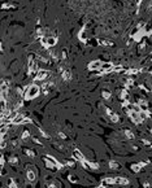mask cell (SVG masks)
Here are the masks:
<instances>
[{
    "instance_id": "obj_1",
    "label": "cell",
    "mask_w": 152,
    "mask_h": 188,
    "mask_svg": "<svg viewBox=\"0 0 152 188\" xmlns=\"http://www.w3.org/2000/svg\"><path fill=\"white\" fill-rule=\"evenodd\" d=\"M39 93H40V87L33 83V84L26 87V91L24 93V97H25V100H33V99H35L39 95Z\"/></svg>"
},
{
    "instance_id": "obj_2",
    "label": "cell",
    "mask_w": 152,
    "mask_h": 188,
    "mask_svg": "<svg viewBox=\"0 0 152 188\" xmlns=\"http://www.w3.org/2000/svg\"><path fill=\"white\" fill-rule=\"evenodd\" d=\"M40 43H42V46H43L44 48H48V47H53V46L57 43V39L53 38V36H48V38L43 36V38L40 39Z\"/></svg>"
},
{
    "instance_id": "obj_3",
    "label": "cell",
    "mask_w": 152,
    "mask_h": 188,
    "mask_svg": "<svg viewBox=\"0 0 152 188\" xmlns=\"http://www.w3.org/2000/svg\"><path fill=\"white\" fill-rule=\"evenodd\" d=\"M103 65H104V62L102 61V60H94V61H91L90 64H89V70H92V71H96V70H102L103 69Z\"/></svg>"
},
{
    "instance_id": "obj_4",
    "label": "cell",
    "mask_w": 152,
    "mask_h": 188,
    "mask_svg": "<svg viewBox=\"0 0 152 188\" xmlns=\"http://www.w3.org/2000/svg\"><path fill=\"white\" fill-rule=\"evenodd\" d=\"M51 75V71L49 70H47V69H39L38 70V73L35 74V80H44L46 78H48Z\"/></svg>"
},
{
    "instance_id": "obj_5",
    "label": "cell",
    "mask_w": 152,
    "mask_h": 188,
    "mask_svg": "<svg viewBox=\"0 0 152 188\" xmlns=\"http://www.w3.org/2000/svg\"><path fill=\"white\" fill-rule=\"evenodd\" d=\"M39 67H38V64L34 58V56H30L29 57V74H33V73H38Z\"/></svg>"
},
{
    "instance_id": "obj_6",
    "label": "cell",
    "mask_w": 152,
    "mask_h": 188,
    "mask_svg": "<svg viewBox=\"0 0 152 188\" xmlns=\"http://www.w3.org/2000/svg\"><path fill=\"white\" fill-rule=\"evenodd\" d=\"M73 158H74V160H77V161H79L82 165H85V162L87 161V160L85 158L83 153H82L79 149H74V151H73Z\"/></svg>"
},
{
    "instance_id": "obj_7",
    "label": "cell",
    "mask_w": 152,
    "mask_h": 188,
    "mask_svg": "<svg viewBox=\"0 0 152 188\" xmlns=\"http://www.w3.org/2000/svg\"><path fill=\"white\" fill-rule=\"evenodd\" d=\"M26 178H27V180H29L30 183L35 182V179H37V174H35V171H34L33 167H29V169L26 170Z\"/></svg>"
},
{
    "instance_id": "obj_8",
    "label": "cell",
    "mask_w": 152,
    "mask_h": 188,
    "mask_svg": "<svg viewBox=\"0 0 152 188\" xmlns=\"http://www.w3.org/2000/svg\"><path fill=\"white\" fill-rule=\"evenodd\" d=\"M147 165V162H138V163H133L131 165V170L134 171V172H139L140 170H142V167H144Z\"/></svg>"
},
{
    "instance_id": "obj_9",
    "label": "cell",
    "mask_w": 152,
    "mask_h": 188,
    "mask_svg": "<svg viewBox=\"0 0 152 188\" xmlns=\"http://www.w3.org/2000/svg\"><path fill=\"white\" fill-rule=\"evenodd\" d=\"M114 180H116V184H121V185H127L130 183L129 179L125 178V176H116Z\"/></svg>"
},
{
    "instance_id": "obj_10",
    "label": "cell",
    "mask_w": 152,
    "mask_h": 188,
    "mask_svg": "<svg viewBox=\"0 0 152 188\" xmlns=\"http://www.w3.org/2000/svg\"><path fill=\"white\" fill-rule=\"evenodd\" d=\"M47 157H48V158H49V160H51V161L55 163V166L57 167V170H61V169L64 167V165H62V163H61V162H60L57 158H55L53 156H51V154H47Z\"/></svg>"
},
{
    "instance_id": "obj_11",
    "label": "cell",
    "mask_w": 152,
    "mask_h": 188,
    "mask_svg": "<svg viewBox=\"0 0 152 188\" xmlns=\"http://www.w3.org/2000/svg\"><path fill=\"white\" fill-rule=\"evenodd\" d=\"M44 165H46V167H47V169H51V170H57V167L55 166V163H53V162H52L48 157H46V158H44Z\"/></svg>"
},
{
    "instance_id": "obj_12",
    "label": "cell",
    "mask_w": 152,
    "mask_h": 188,
    "mask_svg": "<svg viewBox=\"0 0 152 188\" xmlns=\"http://www.w3.org/2000/svg\"><path fill=\"white\" fill-rule=\"evenodd\" d=\"M86 169L98 170V169H99V163H96V162H92V161H86Z\"/></svg>"
},
{
    "instance_id": "obj_13",
    "label": "cell",
    "mask_w": 152,
    "mask_h": 188,
    "mask_svg": "<svg viewBox=\"0 0 152 188\" xmlns=\"http://www.w3.org/2000/svg\"><path fill=\"white\" fill-rule=\"evenodd\" d=\"M61 78H62L64 80H70V79H71V73H70L69 70H64V71L61 73Z\"/></svg>"
},
{
    "instance_id": "obj_14",
    "label": "cell",
    "mask_w": 152,
    "mask_h": 188,
    "mask_svg": "<svg viewBox=\"0 0 152 188\" xmlns=\"http://www.w3.org/2000/svg\"><path fill=\"white\" fill-rule=\"evenodd\" d=\"M124 134H125V136H126V139H134L135 138V135H134V132L131 131V130H129V129H125L124 130Z\"/></svg>"
},
{
    "instance_id": "obj_15",
    "label": "cell",
    "mask_w": 152,
    "mask_h": 188,
    "mask_svg": "<svg viewBox=\"0 0 152 188\" xmlns=\"http://www.w3.org/2000/svg\"><path fill=\"white\" fill-rule=\"evenodd\" d=\"M102 182H103V184H107V185L116 184V180H114V178H104Z\"/></svg>"
},
{
    "instance_id": "obj_16",
    "label": "cell",
    "mask_w": 152,
    "mask_h": 188,
    "mask_svg": "<svg viewBox=\"0 0 152 188\" xmlns=\"http://www.w3.org/2000/svg\"><path fill=\"white\" fill-rule=\"evenodd\" d=\"M120 97H121L122 100H129V92H127V88H124V89L121 91Z\"/></svg>"
},
{
    "instance_id": "obj_17",
    "label": "cell",
    "mask_w": 152,
    "mask_h": 188,
    "mask_svg": "<svg viewBox=\"0 0 152 188\" xmlns=\"http://www.w3.org/2000/svg\"><path fill=\"white\" fill-rule=\"evenodd\" d=\"M111 96H112V92H111V91H105V89H104V91L102 92V97H103L104 100H109Z\"/></svg>"
},
{
    "instance_id": "obj_18",
    "label": "cell",
    "mask_w": 152,
    "mask_h": 188,
    "mask_svg": "<svg viewBox=\"0 0 152 188\" xmlns=\"http://www.w3.org/2000/svg\"><path fill=\"white\" fill-rule=\"evenodd\" d=\"M109 119H111L113 123H117V122L120 121V117H118V114H117V113H114V112H113V113L109 116Z\"/></svg>"
},
{
    "instance_id": "obj_19",
    "label": "cell",
    "mask_w": 152,
    "mask_h": 188,
    "mask_svg": "<svg viewBox=\"0 0 152 188\" xmlns=\"http://www.w3.org/2000/svg\"><path fill=\"white\" fill-rule=\"evenodd\" d=\"M139 71H140L139 69H127V70H125V74L126 75H134V74H136Z\"/></svg>"
},
{
    "instance_id": "obj_20",
    "label": "cell",
    "mask_w": 152,
    "mask_h": 188,
    "mask_svg": "<svg viewBox=\"0 0 152 188\" xmlns=\"http://www.w3.org/2000/svg\"><path fill=\"white\" fill-rule=\"evenodd\" d=\"M109 167L112 170H117V169H120V163L116 161H109Z\"/></svg>"
},
{
    "instance_id": "obj_21",
    "label": "cell",
    "mask_w": 152,
    "mask_h": 188,
    "mask_svg": "<svg viewBox=\"0 0 152 188\" xmlns=\"http://www.w3.org/2000/svg\"><path fill=\"white\" fill-rule=\"evenodd\" d=\"M8 187H9V188H18V185H17L16 180H15V179H12V178L8 180Z\"/></svg>"
},
{
    "instance_id": "obj_22",
    "label": "cell",
    "mask_w": 152,
    "mask_h": 188,
    "mask_svg": "<svg viewBox=\"0 0 152 188\" xmlns=\"http://www.w3.org/2000/svg\"><path fill=\"white\" fill-rule=\"evenodd\" d=\"M133 84H134V80H133L131 78H129V79L125 82V88H129V87H130V86H133Z\"/></svg>"
},
{
    "instance_id": "obj_23",
    "label": "cell",
    "mask_w": 152,
    "mask_h": 188,
    "mask_svg": "<svg viewBox=\"0 0 152 188\" xmlns=\"http://www.w3.org/2000/svg\"><path fill=\"white\" fill-rule=\"evenodd\" d=\"M29 136H30V132H29L27 130H25V131H24V132L21 134V139H22V140H25V139H27Z\"/></svg>"
},
{
    "instance_id": "obj_24",
    "label": "cell",
    "mask_w": 152,
    "mask_h": 188,
    "mask_svg": "<svg viewBox=\"0 0 152 188\" xmlns=\"http://www.w3.org/2000/svg\"><path fill=\"white\" fill-rule=\"evenodd\" d=\"M18 162V158L16 157V156H12V157H9V163H12V165H16Z\"/></svg>"
},
{
    "instance_id": "obj_25",
    "label": "cell",
    "mask_w": 152,
    "mask_h": 188,
    "mask_svg": "<svg viewBox=\"0 0 152 188\" xmlns=\"http://www.w3.org/2000/svg\"><path fill=\"white\" fill-rule=\"evenodd\" d=\"M25 153H26L27 156H30V157H35V152L31 151V149H25Z\"/></svg>"
},
{
    "instance_id": "obj_26",
    "label": "cell",
    "mask_w": 152,
    "mask_h": 188,
    "mask_svg": "<svg viewBox=\"0 0 152 188\" xmlns=\"http://www.w3.org/2000/svg\"><path fill=\"white\" fill-rule=\"evenodd\" d=\"M48 188H60V185H59V184L53 180V182H51V183L48 184Z\"/></svg>"
},
{
    "instance_id": "obj_27",
    "label": "cell",
    "mask_w": 152,
    "mask_h": 188,
    "mask_svg": "<svg viewBox=\"0 0 152 188\" xmlns=\"http://www.w3.org/2000/svg\"><path fill=\"white\" fill-rule=\"evenodd\" d=\"M68 178H69V180H70V182H73V183H78V178H77V176H74V175H69Z\"/></svg>"
},
{
    "instance_id": "obj_28",
    "label": "cell",
    "mask_w": 152,
    "mask_h": 188,
    "mask_svg": "<svg viewBox=\"0 0 152 188\" xmlns=\"http://www.w3.org/2000/svg\"><path fill=\"white\" fill-rule=\"evenodd\" d=\"M26 123H31V119L29 117H24V119L21 121V125H26Z\"/></svg>"
},
{
    "instance_id": "obj_29",
    "label": "cell",
    "mask_w": 152,
    "mask_h": 188,
    "mask_svg": "<svg viewBox=\"0 0 152 188\" xmlns=\"http://www.w3.org/2000/svg\"><path fill=\"white\" fill-rule=\"evenodd\" d=\"M99 43L103 44V46H112L113 44L112 42H108V40H99Z\"/></svg>"
},
{
    "instance_id": "obj_30",
    "label": "cell",
    "mask_w": 152,
    "mask_h": 188,
    "mask_svg": "<svg viewBox=\"0 0 152 188\" xmlns=\"http://www.w3.org/2000/svg\"><path fill=\"white\" fill-rule=\"evenodd\" d=\"M57 135H59V138H61V139H66L65 134H64V132H61V131H59V132H57Z\"/></svg>"
},
{
    "instance_id": "obj_31",
    "label": "cell",
    "mask_w": 152,
    "mask_h": 188,
    "mask_svg": "<svg viewBox=\"0 0 152 188\" xmlns=\"http://www.w3.org/2000/svg\"><path fill=\"white\" fill-rule=\"evenodd\" d=\"M39 132H40L44 138H48V134H47V132H44V130H42V129H40V130H39Z\"/></svg>"
},
{
    "instance_id": "obj_32",
    "label": "cell",
    "mask_w": 152,
    "mask_h": 188,
    "mask_svg": "<svg viewBox=\"0 0 152 188\" xmlns=\"http://www.w3.org/2000/svg\"><path fill=\"white\" fill-rule=\"evenodd\" d=\"M66 165H68V166H70V167H73V166H74V161H71V160H70V161H68V162H66Z\"/></svg>"
},
{
    "instance_id": "obj_33",
    "label": "cell",
    "mask_w": 152,
    "mask_h": 188,
    "mask_svg": "<svg viewBox=\"0 0 152 188\" xmlns=\"http://www.w3.org/2000/svg\"><path fill=\"white\" fill-rule=\"evenodd\" d=\"M61 58H62V60L66 58V51H62V53H61Z\"/></svg>"
},
{
    "instance_id": "obj_34",
    "label": "cell",
    "mask_w": 152,
    "mask_h": 188,
    "mask_svg": "<svg viewBox=\"0 0 152 188\" xmlns=\"http://www.w3.org/2000/svg\"><path fill=\"white\" fill-rule=\"evenodd\" d=\"M33 140H34V143H35V144H40V145H42V141H40L39 139H37V138H34Z\"/></svg>"
},
{
    "instance_id": "obj_35",
    "label": "cell",
    "mask_w": 152,
    "mask_h": 188,
    "mask_svg": "<svg viewBox=\"0 0 152 188\" xmlns=\"http://www.w3.org/2000/svg\"><path fill=\"white\" fill-rule=\"evenodd\" d=\"M142 143H143V144H146V145H148V147H151L149 141H148V140H146V139H143V140H142Z\"/></svg>"
},
{
    "instance_id": "obj_36",
    "label": "cell",
    "mask_w": 152,
    "mask_h": 188,
    "mask_svg": "<svg viewBox=\"0 0 152 188\" xmlns=\"http://www.w3.org/2000/svg\"><path fill=\"white\" fill-rule=\"evenodd\" d=\"M17 95H20V96H21V95H22V89H21V88H20V87H18V88H17Z\"/></svg>"
},
{
    "instance_id": "obj_37",
    "label": "cell",
    "mask_w": 152,
    "mask_h": 188,
    "mask_svg": "<svg viewBox=\"0 0 152 188\" xmlns=\"http://www.w3.org/2000/svg\"><path fill=\"white\" fill-rule=\"evenodd\" d=\"M5 148V141H4V139H2V149H4Z\"/></svg>"
},
{
    "instance_id": "obj_38",
    "label": "cell",
    "mask_w": 152,
    "mask_h": 188,
    "mask_svg": "<svg viewBox=\"0 0 152 188\" xmlns=\"http://www.w3.org/2000/svg\"><path fill=\"white\" fill-rule=\"evenodd\" d=\"M4 162H5V161H4V156H2V161H0V163H2V166H4Z\"/></svg>"
},
{
    "instance_id": "obj_39",
    "label": "cell",
    "mask_w": 152,
    "mask_h": 188,
    "mask_svg": "<svg viewBox=\"0 0 152 188\" xmlns=\"http://www.w3.org/2000/svg\"><path fill=\"white\" fill-rule=\"evenodd\" d=\"M143 185H144V187H146V188H148V187H149V183H144V184H143Z\"/></svg>"
},
{
    "instance_id": "obj_40",
    "label": "cell",
    "mask_w": 152,
    "mask_h": 188,
    "mask_svg": "<svg viewBox=\"0 0 152 188\" xmlns=\"http://www.w3.org/2000/svg\"><path fill=\"white\" fill-rule=\"evenodd\" d=\"M94 188H104L103 185H99V187H94Z\"/></svg>"
},
{
    "instance_id": "obj_41",
    "label": "cell",
    "mask_w": 152,
    "mask_h": 188,
    "mask_svg": "<svg viewBox=\"0 0 152 188\" xmlns=\"http://www.w3.org/2000/svg\"><path fill=\"white\" fill-rule=\"evenodd\" d=\"M151 43H152V36H151Z\"/></svg>"
},
{
    "instance_id": "obj_42",
    "label": "cell",
    "mask_w": 152,
    "mask_h": 188,
    "mask_svg": "<svg viewBox=\"0 0 152 188\" xmlns=\"http://www.w3.org/2000/svg\"><path fill=\"white\" fill-rule=\"evenodd\" d=\"M151 134H152V130H151Z\"/></svg>"
}]
</instances>
